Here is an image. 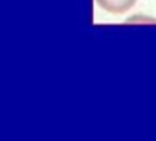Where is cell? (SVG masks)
I'll return each instance as SVG.
<instances>
[{
    "instance_id": "6da1fadb",
    "label": "cell",
    "mask_w": 156,
    "mask_h": 141,
    "mask_svg": "<svg viewBox=\"0 0 156 141\" xmlns=\"http://www.w3.org/2000/svg\"><path fill=\"white\" fill-rule=\"evenodd\" d=\"M98 5L112 14H122L128 11L136 0H96Z\"/></svg>"
}]
</instances>
